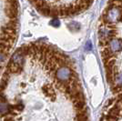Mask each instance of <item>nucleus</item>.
Masks as SVG:
<instances>
[{
	"label": "nucleus",
	"mask_w": 122,
	"mask_h": 121,
	"mask_svg": "<svg viewBox=\"0 0 122 121\" xmlns=\"http://www.w3.org/2000/svg\"><path fill=\"white\" fill-rule=\"evenodd\" d=\"M0 118L86 120V100L71 58L44 42L18 48L0 81Z\"/></svg>",
	"instance_id": "f257e3e1"
},
{
	"label": "nucleus",
	"mask_w": 122,
	"mask_h": 121,
	"mask_svg": "<svg viewBox=\"0 0 122 121\" xmlns=\"http://www.w3.org/2000/svg\"><path fill=\"white\" fill-rule=\"evenodd\" d=\"M18 25L17 0H0V71L10 59L17 39Z\"/></svg>",
	"instance_id": "f03ea898"
},
{
	"label": "nucleus",
	"mask_w": 122,
	"mask_h": 121,
	"mask_svg": "<svg viewBox=\"0 0 122 121\" xmlns=\"http://www.w3.org/2000/svg\"><path fill=\"white\" fill-rule=\"evenodd\" d=\"M41 14L53 17H65L86 11L93 0H29Z\"/></svg>",
	"instance_id": "7ed1b4c3"
}]
</instances>
